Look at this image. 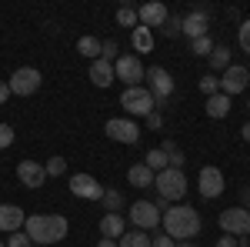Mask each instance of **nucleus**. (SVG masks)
<instances>
[{
	"label": "nucleus",
	"mask_w": 250,
	"mask_h": 247,
	"mask_svg": "<svg viewBox=\"0 0 250 247\" xmlns=\"http://www.w3.org/2000/svg\"><path fill=\"white\" fill-rule=\"evenodd\" d=\"M160 224H164V234L173 237L177 244L180 241H190L200 234L204 227V221H200V210H193L190 204H173V207L164 210V217H160Z\"/></svg>",
	"instance_id": "obj_1"
},
{
	"label": "nucleus",
	"mask_w": 250,
	"mask_h": 247,
	"mask_svg": "<svg viewBox=\"0 0 250 247\" xmlns=\"http://www.w3.org/2000/svg\"><path fill=\"white\" fill-rule=\"evenodd\" d=\"M23 234L34 241V244H57L67 237V230H70V221L63 217V214H27V221H23Z\"/></svg>",
	"instance_id": "obj_2"
},
{
	"label": "nucleus",
	"mask_w": 250,
	"mask_h": 247,
	"mask_svg": "<svg viewBox=\"0 0 250 247\" xmlns=\"http://www.w3.org/2000/svg\"><path fill=\"white\" fill-rule=\"evenodd\" d=\"M154 190L160 194V201H167V204H180L184 197H187V174L184 171H160L154 177Z\"/></svg>",
	"instance_id": "obj_3"
},
{
	"label": "nucleus",
	"mask_w": 250,
	"mask_h": 247,
	"mask_svg": "<svg viewBox=\"0 0 250 247\" xmlns=\"http://www.w3.org/2000/svg\"><path fill=\"white\" fill-rule=\"evenodd\" d=\"M120 107H124V114L130 117H147L157 111V100L150 97V90L140 84V87H124V94H120Z\"/></svg>",
	"instance_id": "obj_4"
},
{
	"label": "nucleus",
	"mask_w": 250,
	"mask_h": 247,
	"mask_svg": "<svg viewBox=\"0 0 250 247\" xmlns=\"http://www.w3.org/2000/svg\"><path fill=\"white\" fill-rule=\"evenodd\" d=\"M40 84H43V74H40L37 67H17L10 80H7V87H10V94L17 97H30L40 90Z\"/></svg>",
	"instance_id": "obj_5"
},
{
	"label": "nucleus",
	"mask_w": 250,
	"mask_h": 247,
	"mask_svg": "<svg viewBox=\"0 0 250 247\" xmlns=\"http://www.w3.org/2000/svg\"><path fill=\"white\" fill-rule=\"evenodd\" d=\"M114 77L124 80L127 87H140V80L147 77V67L140 64L137 54H120V57L114 60Z\"/></svg>",
	"instance_id": "obj_6"
},
{
	"label": "nucleus",
	"mask_w": 250,
	"mask_h": 247,
	"mask_svg": "<svg viewBox=\"0 0 250 247\" xmlns=\"http://www.w3.org/2000/svg\"><path fill=\"white\" fill-rule=\"evenodd\" d=\"M130 221H134L137 230H157L160 227V207H157L154 201H134V207H130V214H127Z\"/></svg>",
	"instance_id": "obj_7"
},
{
	"label": "nucleus",
	"mask_w": 250,
	"mask_h": 247,
	"mask_svg": "<svg viewBox=\"0 0 250 247\" xmlns=\"http://www.w3.org/2000/svg\"><path fill=\"white\" fill-rule=\"evenodd\" d=\"M104 134L110 140H117V144H137L140 140V127H137V120H130V117H110L104 124Z\"/></svg>",
	"instance_id": "obj_8"
},
{
	"label": "nucleus",
	"mask_w": 250,
	"mask_h": 247,
	"mask_svg": "<svg viewBox=\"0 0 250 247\" xmlns=\"http://www.w3.org/2000/svg\"><path fill=\"white\" fill-rule=\"evenodd\" d=\"M220 230L230 237H244L250 234V210L247 207H227L220 214Z\"/></svg>",
	"instance_id": "obj_9"
},
{
	"label": "nucleus",
	"mask_w": 250,
	"mask_h": 247,
	"mask_svg": "<svg viewBox=\"0 0 250 247\" xmlns=\"http://www.w3.org/2000/svg\"><path fill=\"white\" fill-rule=\"evenodd\" d=\"M224 171L220 167H200V174H197V190H200V197H207V201H213V197H220L224 194Z\"/></svg>",
	"instance_id": "obj_10"
},
{
	"label": "nucleus",
	"mask_w": 250,
	"mask_h": 247,
	"mask_svg": "<svg viewBox=\"0 0 250 247\" xmlns=\"http://www.w3.org/2000/svg\"><path fill=\"white\" fill-rule=\"evenodd\" d=\"M144 80H150V87H147V90H150V97L157 100V107H160V104H164V100L173 94V77L167 74L164 67H150Z\"/></svg>",
	"instance_id": "obj_11"
},
{
	"label": "nucleus",
	"mask_w": 250,
	"mask_h": 247,
	"mask_svg": "<svg viewBox=\"0 0 250 247\" xmlns=\"http://www.w3.org/2000/svg\"><path fill=\"white\" fill-rule=\"evenodd\" d=\"M247 84H250V70L230 64V67L224 70V77H220V94L233 97V94H240V90H247Z\"/></svg>",
	"instance_id": "obj_12"
},
{
	"label": "nucleus",
	"mask_w": 250,
	"mask_h": 247,
	"mask_svg": "<svg viewBox=\"0 0 250 247\" xmlns=\"http://www.w3.org/2000/svg\"><path fill=\"white\" fill-rule=\"evenodd\" d=\"M70 194L74 197H83V201H100L104 197V187L94 174H74L70 177Z\"/></svg>",
	"instance_id": "obj_13"
},
{
	"label": "nucleus",
	"mask_w": 250,
	"mask_h": 247,
	"mask_svg": "<svg viewBox=\"0 0 250 247\" xmlns=\"http://www.w3.org/2000/svg\"><path fill=\"white\" fill-rule=\"evenodd\" d=\"M207 27H210V7H197V10H190V14L184 17L180 34H187L190 40H197V37H207Z\"/></svg>",
	"instance_id": "obj_14"
},
{
	"label": "nucleus",
	"mask_w": 250,
	"mask_h": 247,
	"mask_svg": "<svg viewBox=\"0 0 250 247\" xmlns=\"http://www.w3.org/2000/svg\"><path fill=\"white\" fill-rule=\"evenodd\" d=\"M17 180L27 190H37V187H43L47 171H43V164H37V160H20L17 164Z\"/></svg>",
	"instance_id": "obj_15"
},
{
	"label": "nucleus",
	"mask_w": 250,
	"mask_h": 247,
	"mask_svg": "<svg viewBox=\"0 0 250 247\" xmlns=\"http://www.w3.org/2000/svg\"><path fill=\"white\" fill-rule=\"evenodd\" d=\"M170 17V10L160 3V0H150V3H144V7H137V20H140V27H164Z\"/></svg>",
	"instance_id": "obj_16"
},
{
	"label": "nucleus",
	"mask_w": 250,
	"mask_h": 247,
	"mask_svg": "<svg viewBox=\"0 0 250 247\" xmlns=\"http://www.w3.org/2000/svg\"><path fill=\"white\" fill-rule=\"evenodd\" d=\"M23 221H27L23 207H17V204H0V230H3V234L23 230Z\"/></svg>",
	"instance_id": "obj_17"
},
{
	"label": "nucleus",
	"mask_w": 250,
	"mask_h": 247,
	"mask_svg": "<svg viewBox=\"0 0 250 247\" xmlns=\"http://www.w3.org/2000/svg\"><path fill=\"white\" fill-rule=\"evenodd\" d=\"M117 77H114V64L110 60H90V84L94 87H110Z\"/></svg>",
	"instance_id": "obj_18"
},
{
	"label": "nucleus",
	"mask_w": 250,
	"mask_h": 247,
	"mask_svg": "<svg viewBox=\"0 0 250 247\" xmlns=\"http://www.w3.org/2000/svg\"><path fill=\"white\" fill-rule=\"evenodd\" d=\"M124 230H127V217H124V214H104V217H100V234H104L107 241H117Z\"/></svg>",
	"instance_id": "obj_19"
},
{
	"label": "nucleus",
	"mask_w": 250,
	"mask_h": 247,
	"mask_svg": "<svg viewBox=\"0 0 250 247\" xmlns=\"http://www.w3.org/2000/svg\"><path fill=\"white\" fill-rule=\"evenodd\" d=\"M130 40H134L137 54H150V50H154V30H150V27H140V23H137L134 30H130Z\"/></svg>",
	"instance_id": "obj_20"
},
{
	"label": "nucleus",
	"mask_w": 250,
	"mask_h": 247,
	"mask_svg": "<svg viewBox=\"0 0 250 247\" xmlns=\"http://www.w3.org/2000/svg\"><path fill=\"white\" fill-rule=\"evenodd\" d=\"M154 177H157V174L150 171L144 160H140V164H134V167L127 171V180H130L134 187H154Z\"/></svg>",
	"instance_id": "obj_21"
},
{
	"label": "nucleus",
	"mask_w": 250,
	"mask_h": 247,
	"mask_svg": "<svg viewBox=\"0 0 250 247\" xmlns=\"http://www.w3.org/2000/svg\"><path fill=\"white\" fill-rule=\"evenodd\" d=\"M227 114H230V97H227V94H213V97H207V117H217V120H224Z\"/></svg>",
	"instance_id": "obj_22"
},
{
	"label": "nucleus",
	"mask_w": 250,
	"mask_h": 247,
	"mask_svg": "<svg viewBox=\"0 0 250 247\" xmlns=\"http://www.w3.org/2000/svg\"><path fill=\"white\" fill-rule=\"evenodd\" d=\"M117 247H150V234L147 230H124L117 237Z\"/></svg>",
	"instance_id": "obj_23"
},
{
	"label": "nucleus",
	"mask_w": 250,
	"mask_h": 247,
	"mask_svg": "<svg viewBox=\"0 0 250 247\" xmlns=\"http://www.w3.org/2000/svg\"><path fill=\"white\" fill-rule=\"evenodd\" d=\"M100 50H104V40L97 37H80L77 40V54L87 60H100Z\"/></svg>",
	"instance_id": "obj_24"
},
{
	"label": "nucleus",
	"mask_w": 250,
	"mask_h": 247,
	"mask_svg": "<svg viewBox=\"0 0 250 247\" xmlns=\"http://www.w3.org/2000/svg\"><path fill=\"white\" fill-rule=\"evenodd\" d=\"M210 74H224V70H227V67H230V47H224V44H220V47H213L210 50Z\"/></svg>",
	"instance_id": "obj_25"
},
{
	"label": "nucleus",
	"mask_w": 250,
	"mask_h": 247,
	"mask_svg": "<svg viewBox=\"0 0 250 247\" xmlns=\"http://www.w3.org/2000/svg\"><path fill=\"white\" fill-rule=\"evenodd\" d=\"M100 204H104V210H107V214H120V210L127 207V197H124V194H120V190H104V197H100Z\"/></svg>",
	"instance_id": "obj_26"
},
{
	"label": "nucleus",
	"mask_w": 250,
	"mask_h": 247,
	"mask_svg": "<svg viewBox=\"0 0 250 247\" xmlns=\"http://www.w3.org/2000/svg\"><path fill=\"white\" fill-rule=\"evenodd\" d=\"M160 151L167 154V164H170L173 171H184V160H187V157H184V151H180L173 140H164V144H160Z\"/></svg>",
	"instance_id": "obj_27"
},
{
	"label": "nucleus",
	"mask_w": 250,
	"mask_h": 247,
	"mask_svg": "<svg viewBox=\"0 0 250 247\" xmlns=\"http://www.w3.org/2000/svg\"><path fill=\"white\" fill-rule=\"evenodd\" d=\"M144 164L150 167L154 174H160V171H167L170 164H167V154L160 151V147H154V151H147V157H144Z\"/></svg>",
	"instance_id": "obj_28"
},
{
	"label": "nucleus",
	"mask_w": 250,
	"mask_h": 247,
	"mask_svg": "<svg viewBox=\"0 0 250 247\" xmlns=\"http://www.w3.org/2000/svg\"><path fill=\"white\" fill-rule=\"evenodd\" d=\"M117 23H120V27H130V30H134L137 23H140V20H137V7H130V3L117 7Z\"/></svg>",
	"instance_id": "obj_29"
},
{
	"label": "nucleus",
	"mask_w": 250,
	"mask_h": 247,
	"mask_svg": "<svg viewBox=\"0 0 250 247\" xmlns=\"http://www.w3.org/2000/svg\"><path fill=\"white\" fill-rule=\"evenodd\" d=\"M200 90H204L207 97L220 94V77H217V74H204V77H200Z\"/></svg>",
	"instance_id": "obj_30"
},
{
	"label": "nucleus",
	"mask_w": 250,
	"mask_h": 247,
	"mask_svg": "<svg viewBox=\"0 0 250 247\" xmlns=\"http://www.w3.org/2000/svg\"><path fill=\"white\" fill-rule=\"evenodd\" d=\"M190 50L197 54V57H210L213 40H210V37H197V40H190Z\"/></svg>",
	"instance_id": "obj_31"
},
{
	"label": "nucleus",
	"mask_w": 250,
	"mask_h": 247,
	"mask_svg": "<svg viewBox=\"0 0 250 247\" xmlns=\"http://www.w3.org/2000/svg\"><path fill=\"white\" fill-rule=\"evenodd\" d=\"M43 171H47V177H60V174H67V160L63 157H50L43 164Z\"/></svg>",
	"instance_id": "obj_32"
},
{
	"label": "nucleus",
	"mask_w": 250,
	"mask_h": 247,
	"mask_svg": "<svg viewBox=\"0 0 250 247\" xmlns=\"http://www.w3.org/2000/svg\"><path fill=\"white\" fill-rule=\"evenodd\" d=\"M180 27H184V17H167V23H164V27H160V30H164V37H180Z\"/></svg>",
	"instance_id": "obj_33"
},
{
	"label": "nucleus",
	"mask_w": 250,
	"mask_h": 247,
	"mask_svg": "<svg viewBox=\"0 0 250 247\" xmlns=\"http://www.w3.org/2000/svg\"><path fill=\"white\" fill-rule=\"evenodd\" d=\"M3 244H7V247H34V241H30V237H27L23 230H17V234H10V237H7Z\"/></svg>",
	"instance_id": "obj_34"
},
{
	"label": "nucleus",
	"mask_w": 250,
	"mask_h": 247,
	"mask_svg": "<svg viewBox=\"0 0 250 247\" xmlns=\"http://www.w3.org/2000/svg\"><path fill=\"white\" fill-rule=\"evenodd\" d=\"M237 40H240V50H244V54H250V20H244V23H240Z\"/></svg>",
	"instance_id": "obj_35"
},
{
	"label": "nucleus",
	"mask_w": 250,
	"mask_h": 247,
	"mask_svg": "<svg viewBox=\"0 0 250 247\" xmlns=\"http://www.w3.org/2000/svg\"><path fill=\"white\" fill-rule=\"evenodd\" d=\"M150 247H177V241H173V237H167L164 230H157L154 237H150Z\"/></svg>",
	"instance_id": "obj_36"
},
{
	"label": "nucleus",
	"mask_w": 250,
	"mask_h": 247,
	"mask_svg": "<svg viewBox=\"0 0 250 247\" xmlns=\"http://www.w3.org/2000/svg\"><path fill=\"white\" fill-rule=\"evenodd\" d=\"M10 144H14V127L10 124H0V151L10 147Z\"/></svg>",
	"instance_id": "obj_37"
},
{
	"label": "nucleus",
	"mask_w": 250,
	"mask_h": 247,
	"mask_svg": "<svg viewBox=\"0 0 250 247\" xmlns=\"http://www.w3.org/2000/svg\"><path fill=\"white\" fill-rule=\"evenodd\" d=\"M144 120H147V127H150V131H160V127H164V114H160V111H154V114H147Z\"/></svg>",
	"instance_id": "obj_38"
},
{
	"label": "nucleus",
	"mask_w": 250,
	"mask_h": 247,
	"mask_svg": "<svg viewBox=\"0 0 250 247\" xmlns=\"http://www.w3.org/2000/svg\"><path fill=\"white\" fill-rule=\"evenodd\" d=\"M100 57H104V60L117 57V40H104V50H100Z\"/></svg>",
	"instance_id": "obj_39"
},
{
	"label": "nucleus",
	"mask_w": 250,
	"mask_h": 247,
	"mask_svg": "<svg viewBox=\"0 0 250 247\" xmlns=\"http://www.w3.org/2000/svg\"><path fill=\"white\" fill-rule=\"evenodd\" d=\"M217 247H240V237H230V234H224V237L217 241Z\"/></svg>",
	"instance_id": "obj_40"
},
{
	"label": "nucleus",
	"mask_w": 250,
	"mask_h": 247,
	"mask_svg": "<svg viewBox=\"0 0 250 247\" xmlns=\"http://www.w3.org/2000/svg\"><path fill=\"white\" fill-rule=\"evenodd\" d=\"M7 97H10V87H7V80H0V104H7Z\"/></svg>",
	"instance_id": "obj_41"
},
{
	"label": "nucleus",
	"mask_w": 250,
	"mask_h": 247,
	"mask_svg": "<svg viewBox=\"0 0 250 247\" xmlns=\"http://www.w3.org/2000/svg\"><path fill=\"white\" fill-rule=\"evenodd\" d=\"M240 137H244V140H247V144H250V120H247V124H244V127H240Z\"/></svg>",
	"instance_id": "obj_42"
},
{
	"label": "nucleus",
	"mask_w": 250,
	"mask_h": 247,
	"mask_svg": "<svg viewBox=\"0 0 250 247\" xmlns=\"http://www.w3.org/2000/svg\"><path fill=\"white\" fill-rule=\"evenodd\" d=\"M97 247H117V241H107L104 237V241H97Z\"/></svg>",
	"instance_id": "obj_43"
},
{
	"label": "nucleus",
	"mask_w": 250,
	"mask_h": 247,
	"mask_svg": "<svg viewBox=\"0 0 250 247\" xmlns=\"http://www.w3.org/2000/svg\"><path fill=\"white\" fill-rule=\"evenodd\" d=\"M240 207H250V187L244 190V204H240Z\"/></svg>",
	"instance_id": "obj_44"
},
{
	"label": "nucleus",
	"mask_w": 250,
	"mask_h": 247,
	"mask_svg": "<svg viewBox=\"0 0 250 247\" xmlns=\"http://www.w3.org/2000/svg\"><path fill=\"white\" fill-rule=\"evenodd\" d=\"M177 247H197V244H187V241H180V244H177Z\"/></svg>",
	"instance_id": "obj_45"
},
{
	"label": "nucleus",
	"mask_w": 250,
	"mask_h": 247,
	"mask_svg": "<svg viewBox=\"0 0 250 247\" xmlns=\"http://www.w3.org/2000/svg\"><path fill=\"white\" fill-rule=\"evenodd\" d=\"M0 247H7V244H3V241H0Z\"/></svg>",
	"instance_id": "obj_46"
},
{
	"label": "nucleus",
	"mask_w": 250,
	"mask_h": 247,
	"mask_svg": "<svg viewBox=\"0 0 250 247\" xmlns=\"http://www.w3.org/2000/svg\"><path fill=\"white\" fill-rule=\"evenodd\" d=\"M247 107H250V104H247Z\"/></svg>",
	"instance_id": "obj_47"
}]
</instances>
